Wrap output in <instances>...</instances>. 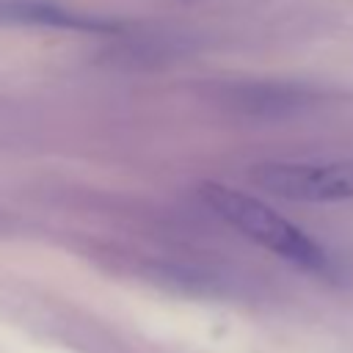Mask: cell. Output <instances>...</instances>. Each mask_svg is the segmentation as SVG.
Wrapping results in <instances>:
<instances>
[{
  "label": "cell",
  "mask_w": 353,
  "mask_h": 353,
  "mask_svg": "<svg viewBox=\"0 0 353 353\" xmlns=\"http://www.w3.org/2000/svg\"><path fill=\"white\" fill-rule=\"evenodd\" d=\"M199 193L215 215H221L229 226H234L248 240L259 243L262 248L273 251L276 256H281L303 270L323 273V276L331 273L328 251L314 237H309L301 226H295L290 218L276 212L270 204H265L237 188L221 185V182H204L199 188Z\"/></svg>",
  "instance_id": "6da1fadb"
},
{
  "label": "cell",
  "mask_w": 353,
  "mask_h": 353,
  "mask_svg": "<svg viewBox=\"0 0 353 353\" xmlns=\"http://www.w3.org/2000/svg\"><path fill=\"white\" fill-rule=\"evenodd\" d=\"M251 179L270 196L303 204H334L353 199V160H268L251 168Z\"/></svg>",
  "instance_id": "7a4b0ae2"
}]
</instances>
